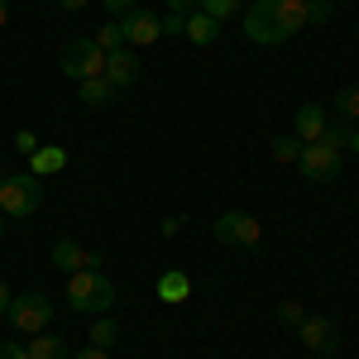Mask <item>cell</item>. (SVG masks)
<instances>
[{
	"mask_svg": "<svg viewBox=\"0 0 359 359\" xmlns=\"http://www.w3.org/2000/svg\"><path fill=\"white\" fill-rule=\"evenodd\" d=\"M67 302L72 311H91V316H106L115 306V283L101 269H82V273L67 278Z\"/></svg>",
	"mask_w": 359,
	"mask_h": 359,
	"instance_id": "6da1fadb",
	"label": "cell"
},
{
	"mask_svg": "<svg viewBox=\"0 0 359 359\" xmlns=\"http://www.w3.org/2000/svg\"><path fill=\"white\" fill-rule=\"evenodd\" d=\"M43 206V177L34 172H15L0 182V211L5 216H34Z\"/></svg>",
	"mask_w": 359,
	"mask_h": 359,
	"instance_id": "7a4b0ae2",
	"label": "cell"
},
{
	"mask_svg": "<svg viewBox=\"0 0 359 359\" xmlns=\"http://www.w3.org/2000/svg\"><path fill=\"white\" fill-rule=\"evenodd\" d=\"M57 67H62V77L86 82V77H101L106 72V53L96 48V39H67L62 53H57Z\"/></svg>",
	"mask_w": 359,
	"mask_h": 359,
	"instance_id": "3957f363",
	"label": "cell"
},
{
	"mask_svg": "<svg viewBox=\"0 0 359 359\" xmlns=\"http://www.w3.org/2000/svg\"><path fill=\"white\" fill-rule=\"evenodd\" d=\"M245 39L249 43H264V48H278V43L292 39V34L283 29V20H278L273 0H254V5H245Z\"/></svg>",
	"mask_w": 359,
	"mask_h": 359,
	"instance_id": "277c9868",
	"label": "cell"
},
{
	"mask_svg": "<svg viewBox=\"0 0 359 359\" xmlns=\"http://www.w3.org/2000/svg\"><path fill=\"white\" fill-rule=\"evenodd\" d=\"M5 316L15 321V331H20V335H39V331H48V326H53V302L34 287V292H25V297H15Z\"/></svg>",
	"mask_w": 359,
	"mask_h": 359,
	"instance_id": "5b68a950",
	"label": "cell"
},
{
	"mask_svg": "<svg viewBox=\"0 0 359 359\" xmlns=\"http://www.w3.org/2000/svg\"><path fill=\"white\" fill-rule=\"evenodd\" d=\"M211 230H216L221 245H235V249H254L259 240H264V225L254 221L249 211H221Z\"/></svg>",
	"mask_w": 359,
	"mask_h": 359,
	"instance_id": "8992f818",
	"label": "cell"
},
{
	"mask_svg": "<svg viewBox=\"0 0 359 359\" xmlns=\"http://www.w3.org/2000/svg\"><path fill=\"white\" fill-rule=\"evenodd\" d=\"M297 168H302L306 182H335L340 177V149L331 144H302V154H297Z\"/></svg>",
	"mask_w": 359,
	"mask_h": 359,
	"instance_id": "52a82bcc",
	"label": "cell"
},
{
	"mask_svg": "<svg viewBox=\"0 0 359 359\" xmlns=\"http://www.w3.org/2000/svg\"><path fill=\"white\" fill-rule=\"evenodd\" d=\"M297 340H302L311 355H335L340 350V331H335L331 316H302L297 321Z\"/></svg>",
	"mask_w": 359,
	"mask_h": 359,
	"instance_id": "ba28073f",
	"label": "cell"
},
{
	"mask_svg": "<svg viewBox=\"0 0 359 359\" xmlns=\"http://www.w3.org/2000/svg\"><path fill=\"white\" fill-rule=\"evenodd\" d=\"M48 259H53V269L57 273H82V269H101V254L96 249H82L77 240H57L53 249H48Z\"/></svg>",
	"mask_w": 359,
	"mask_h": 359,
	"instance_id": "9c48e42d",
	"label": "cell"
},
{
	"mask_svg": "<svg viewBox=\"0 0 359 359\" xmlns=\"http://www.w3.org/2000/svg\"><path fill=\"white\" fill-rule=\"evenodd\" d=\"M120 34H125V48H144V43H154V39H163V25H158L149 10H130V15L120 20Z\"/></svg>",
	"mask_w": 359,
	"mask_h": 359,
	"instance_id": "30bf717a",
	"label": "cell"
},
{
	"mask_svg": "<svg viewBox=\"0 0 359 359\" xmlns=\"http://www.w3.org/2000/svg\"><path fill=\"white\" fill-rule=\"evenodd\" d=\"M139 72H144V67H139L135 48H115V53H106V72H101V77H106L115 91H125V86L139 82Z\"/></svg>",
	"mask_w": 359,
	"mask_h": 359,
	"instance_id": "8fae6325",
	"label": "cell"
},
{
	"mask_svg": "<svg viewBox=\"0 0 359 359\" xmlns=\"http://www.w3.org/2000/svg\"><path fill=\"white\" fill-rule=\"evenodd\" d=\"M326 125H331V120H326V111L306 101V106H297V120H292V135L302 139V144H316V139L326 135Z\"/></svg>",
	"mask_w": 359,
	"mask_h": 359,
	"instance_id": "7c38bea8",
	"label": "cell"
},
{
	"mask_svg": "<svg viewBox=\"0 0 359 359\" xmlns=\"http://www.w3.org/2000/svg\"><path fill=\"white\" fill-rule=\"evenodd\" d=\"M67 168V149H57V144H39L34 154H29V172L34 177H53Z\"/></svg>",
	"mask_w": 359,
	"mask_h": 359,
	"instance_id": "4fadbf2b",
	"label": "cell"
},
{
	"mask_svg": "<svg viewBox=\"0 0 359 359\" xmlns=\"http://www.w3.org/2000/svg\"><path fill=\"white\" fill-rule=\"evenodd\" d=\"M182 39H192L196 48H211V43L221 39V25H216L211 15H201V10H196V15H187V34H182Z\"/></svg>",
	"mask_w": 359,
	"mask_h": 359,
	"instance_id": "5bb4252c",
	"label": "cell"
},
{
	"mask_svg": "<svg viewBox=\"0 0 359 359\" xmlns=\"http://www.w3.org/2000/svg\"><path fill=\"white\" fill-rule=\"evenodd\" d=\"M158 297H163V302H182V297H192V278L182 273V269H168V273L158 278Z\"/></svg>",
	"mask_w": 359,
	"mask_h": 359,
	"instance_id": "9a60e30c",
	"label": "cell"
},
{
	"mask_svg": "<svg viewBox=\"0 0 359 359\" xmlns=\"http://www.w3.org/2000/svg\"><path fill=\"white\" fill-rule=\"evenodd\" d=\"M77 96H82V106H111L115 86L106 77H86V82H77Z\"/></svg>",
	"mask_w": 359,
	"mask_h": 359,
	"instance_id": "2e32d148",
	"label": "cell"
},
{
	"mask_svg": "<svg viewBox=\"0 0 359 359\" xmlns=\"http://www.w3.org/2000/svg\"><path fill=\"white\" fill-rule=\"evenodd\" d=\"M29 359H67V345L57 340V335H48V331H39V335H29Z\"/></svg>",
	"mask_w": 359,
	"mask_h": 359,
	"instance_id": "e0dca14e",
	"label": "cell"
},
{
	"mask_svg": "<svg viewBox=\"0 0 359 359\" xmlns=\"http://www.w3.org/2000/svg\"><path fill=\"white\" fill-rule=\"evenodd\" d=\"M273 5H278V20H283L287 34H302L306 29V0H273Z\"/></svg>",
	"mask_w": 359,
	"mask_h": 359,
	"instance_id": "ac0fdd59",
	"label": "cell"
},
{
	"mask_svg": "<svg viewBox=\"0 0 359 359\" xmlns=\"http://www.w3.org/2000/svg\"><path fill=\"white\" fill-rule=\"evenodd\" d=\"M269 154H273L278 163H297V154H302V139H297V135H278L273 144H269Z\"/></svg>",
	"mask_w": 359,
	"mask_h": 359,
	"instance_id": "d6986e66",
	"label": "cell"
},
{
	"mask_svg": "<svg viewBox=\"0 0 359 359\" xmlns=\"http://www.w3.org/2000/svg\"><path fill=\"white\" fill-rule=\"evenodd\" d=\"M245 10V0H201V15H211L216 25H225L230 15H240Z\"/></svg>",
	"mask_w": 359,
	"mask_h": 359,
	"instance_id": "ffe728a7",
	"label": "cell"
},
{
	"mask_svg": "<svg viewBox=\"0 0 359 359\" xmlns=\"http://www.w3.org/2000/svg\"><path fill=\"white\" fill-rule=\"evenodd\" d=\"M335 111L359 125V86H340V91H335Z\"/></svg>",
	"mask_w": 359,
	"mask_h": 359,
	"instance_id": "44dd1931",
	"label": "cell"
},
{
	"mask_svg": "<svg viewBox=\"0 0 359 359\" xmlns=\"http://www.w3.org/2000/svg\"><path fill=\"white\" fill-rule=\"evenodd\" d=\"M115 340H120V331H115V321H106V316H101V321L91 326V345H101V350H111Z\"/></svg>",
	"mask_w": 359,
	"mask_h": 359,
	"instance_id": "7402d4cb",
	"label": "cell"
},
{
	"mask_svg": "<svg viewBox=\"0 0 359 359\" xmlns=\"http://www.w3.org/2000/svg\"><path fill=\"white\" fill-rule=\"evenodd\" d=\"M96 48H101V53L125 48V34H120V25H106V29H101V34H96Z\"/></svg>",
	"mask_w": 359,
	"mask_h": 359,
	"instance_id": "603a6c76",
	"label": "cell"
},
{
	"mask_svg": "<svg viewBox=\"0 0 359 359\" xmlns=\"http://www.w3.org/2000/svg\"><path fill=\"white\" fill-rule=\"evenodd\" d=\"M331 20V0H306V25H321Z\"/></svg>",
	"mask_w": 359,
	"mask_h": 359,
	"instance_id": "cb8c5ba5",
	"label": "cell"
},
{
	"mask_svg": "<svg viewBox=\"0 0 359 359\" xmlns=\"http://www.w3.org/2000/svg\"><path fill=\"white\" fill-rule=\"evenodd\" d=\"M345 139H350V130H345V125H326L321 144H331V149H345Z\"/></svg>",
	"mask_w": 359,
	"mask_h": 359,
	"instance_id": "d4e9b609",
	"label": "cell"
},
{
	"mask_svg": "<svg viewBox=\"0 0 359 359\" xmlns=\"http://www.w3.org/2000/svg\"><path fill=\"white\" fill-rule=\"evenodd\" d=\"M15 149H20V154H34V149H39V135H34V130H15Z\"/></svg>",
	"mask_w": 359,
	"mask_h": 359,
	"instance_id": "484cf974",
	"label": "cell"
},
{
	"mask_svg": "<svg viewBox=\"0 0 359 359\" xmlns=\"http://www.w3.org/2000/svg\"><path fill=\"white\" fill-rule=\"evenodd\" d=\"M306 311L297 302H278V321H287V326H297V321H302Z\"/></svg>",
	"mask_w": 359,
	"mask_h": 359,
	"instance_id": "4316f807",
	"label": "cell"
},
{
	"mask_svg": "<svg viewBox=\"0 0 359 359\" xmlns=\"http://www.w3.org/2000/svg\"><path fill=\"white\" fill-rule=\"evenodd\" d=\"M158 25H163V34H187V15H172V10H168Z\"/></svg>",
	"mask_w": 359,
	"mask_h": 359,
	"instance_id": "83f0119b",
	"label": "cell"
},
{
	"mask_svg": "<svg viewBox=\"0 0 359 359\" xmlns=\"http://www.w3.org/2000/svg\"><path fill=\"white\" fill-rule=\"evenodd\" d=\"M101 5H106V10H111L115 20H125V15H130V10H139V0H101Z\"/></svg>",
	"mask_w": 359,
	"mask_h": 359,
	"instance_id": "f1b7e54d",
	"label": "cell"
},
{
	"mask_svg": "<svg viewBox=\"0 0 359 359\" xmlns=\"http://www.w3.org/2000/svg\"><path fill=\"white\" fill-rule=\"evenodd\" d=\"M0 359H29V350L20 340H0Z\"/></svg>",
	"mask_w": 359,
	"mask_h": 359,
	"instance_id": "f546056e",
	"label": "cell"
},
{
	"mask_svg": "<svg viewBox=\"0 0 359 359\" xmlns=\"http://www.w3.org/2000/svg\"><path fill=\"white\" fill-rule=\"evenodd\" d=\"M168 10H172V15H196L201 0H168Z\"/></svg>",
	"mask_w": 359,
	"mask_h": 359,
	"instance_id": "4dcf8cb0",
	"label": "cell"
},
{
	"mask_svg": "<svg viewBox=\"0 0 359 359\" xmlns=\"http://www.w3.org/2000/svg\"><path fill=\"white\" fill-rule=\"evenodd\" d=\"M67 359H111V350H101V345H82L77 355H67Z\"/></svg>",
	"mask_w": 359,
	"mask_h": 359,
	"instance_id": "1f68e13d",
	"label": "cell"
},
{
	"mask_svg": "<svg viewBox=\"0 0 359 359\" xmlns=\"http://www.w3.org/2000/svg\"><path fill=\"white\" fill-rule=\"evenodd\" d=\"M177 230H182V216H168V221H163V235H168V240H172Z\"/></svg>",
	"mask_w": 359,
	"mask_h": 359,
	"instance_id": "d6a6232c",
	"label": "cell"
},
{
	"mask_svg": "<svg viewBox=\"0 0 359 359\" xmlns=\"http://www.w3.org/2000/svg\"><path fill=\"white\" fill-rule=\"evenodd\" d=\"M10 302H15V292H10V287H5V283H0V316H5V311H10Z\"/></svg>",
	"mask_w": 359,
	"mask_h": 359,
	"instance_id": "836d02e7",
	"label": "cell"
},
{
	"mask_svg": "<svg viewBox=\"0 0 359 359\" xmlns=\"http://www.w3.org/2000/svg\"><path fill=\"white\" fill-rule=\"evenodd\" d=\"M57 5H62V10H72V15H77V10H86V0H57Z\"/></svg>",
	"mask_w": 359,
	"mask_h": 359,
	"instance_id": "e575fe53",
	"label": "cell"
},
{
	"mask_svg": "<svg viewBox=\"0 0 359 359\" xmlns=\"http://www.w3.org/2000/svg\"><path fill=\"white\" fill-rule=\"evenodd\" d=\"M10 25V0H0V29Z\"/></svg>",
	"mask_w": 359,
	"mask_h": 359,
	"instance_id": "d590c367",
	"label": "cell"
},
{
	"mask_svg": "<svg viewBox=\"0 0 359 359\" xmlns=\"http://www.w3.org/2000/svg\"><path fill=\"white\" fill-rule=\"evenodd\" d=\"M345 144H350V149H355V154H359V125H355V130H350V139H345Z\"/></svg>",
	"mask_w": 359,
	"mask_h": 359,
	"instance_id": "8d00e7d4",
	"label": "cell"
},
{
	"mask_svg": "<svg viewBox=\"0 0 359 359\" xmlns=\"http://www.w3.org/2000/svg\"><path fill=\"white\" fill-rule=\"evenodd\" d=\"M0 216H5V211H0ZM0 235H5V221H0Z\"/></svg>",
	"mask_w": 359,
	"mask_h": 359,
	"instance_id": "74e56055",
	"label": "cell"
}]
</instances>
